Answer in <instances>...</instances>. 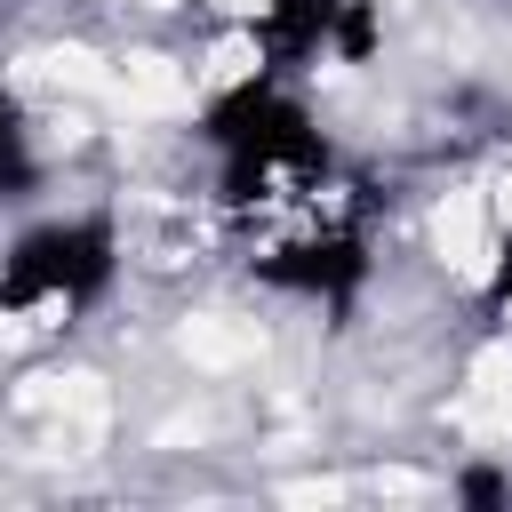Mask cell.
Segmentation results:
<instances>
[{
  "mask_svg": "<svg viewBox=\"0 0 512 512\" xmlns=\"http://www.w3.org/2000/svg\"><path fill=\"white\" fill-rule=\"evenodd\" d=\"M200 144L216 160V200L232 216H280L336 176V144L320 128V112L272 64L240 72L232 88H216L200 104Z\"/></svg>",
  "mask_w": 512,
  "mask_h": 512,
  "instance_id": "obj_1",
  "label": "cell"
},
{
  "mask_svg": "<svg viewBox=\"0 0 512 512\" xmlns=\"http://www.w3.org/2000/svg\"><path fill=\"white\" fill-rule=\"evenodd\" d=\"M120 264H128V248H120L112 208L40 216L0 248V312H16V320H80L120 288Z\"/></svg>",
  "mask_w": 512,
  "mask_h": 512,
  "instance_id": "obj_2",
  "label": "cell"
},
{
  "mask_svg": "<svg viewBox=\"0 0 512 512\" xmlns=\"http://www.w3.org/2000/svg\"><path fill=\"white\" fill-rule=\"evenodd\" d=\"M248 272L272 296H296V304H320V312H352L368 272H376V256H368L360 224H312V232H288L264 256H248Z\"/></svg>",
  "mask_w": 512,
  "mask_h": 512,
  "instance_id": "obj_3",
  "label": "cell"
},
{
  "mask_svg": "<svg viewBox=\"0 0 512 512\" xmlns=\"http://www.w3.org/2000/svg\"><path fill=\"white\" fill-rule=\"evenodd\" d=\"M248 32H256V56L296 80L320 56L360 64L376 48V8L368 0H256L248 8Z\"/></svg>",
  "mask_w": 512,
  "mask_h": 512,
  "instance_id": "obj_4",
  "label": "cell"
},
{
  "mask_svg": "<svg viewBox=\"0 0 512 512\" xmlns=\"http://www.w3.org/2000/svg\"><path fill=\"white\" fill-rule=\"evenodd\" d=\"M24 192H40V144H32L24 104L0 88V200H24Z\"/></svg>",
  "mask_w": 512,
  "mask_h": 512,
  "instance_id": "obj_5",
  "label": "cell"
},
{
  "mask_svg": "<svg viewBox=\"0 0 512 512\" xmlns=\"http://www.w3.org/2000/svg\"><path fill=\"white\" fill-rule=\"evenodd\" d=\"M448 488H456V504H472V512H496V504H512V472H504V464H464Z\"/></svg>",
  "mask_w": 512,
  "mask_h": 512,
  "instance_id": "obj_6",
  "label": "cell"
},
{
  "mask_svg": "<svg viewBox=\"0 0 512 512\" xmlns=\"http://www.w3.org/2000/svg\"><path fill=\"white\" fill-rule=\"evenodd\" d=\"M512 296V240H504V264H496V280H488V304H504Z\"/></svg>",
  "mask_w": 512,
  "mask_h": 512,
  "instance_id": "obj_7",
  "label": "cell"
}]
</instances>
